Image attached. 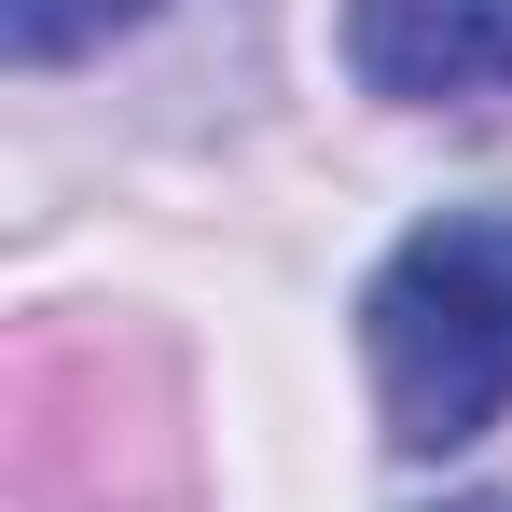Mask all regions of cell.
Segmentation results:
<instances>
[{
  "label": "cell",
  "instance_id": "cell-4",
  "mask_svg": "<svg viewBox=\"0 0 512 512\" xmlns=\"http://www.w3.org/2000/svg\"><path fill=\"white\" fill-rule=\"evenodd\" d=\"M443 512H512V499H443Z\"/></svg>",
  "mask_w": 512,
  "mask_h": 512
},
{
  "label": "cell",
  "instance_id": "cell-3",
  "mask_svg": "<svg viewBox=\"0 0 512 512\" xmlns=\"http://www.w3.org/2000/svg\"><path fill=\"white\" fill-rule=\"evenodd\" d=\"M153 0H0V42L28 56V70H56V56H84V42H111V28H139Z\"/></svg>",
  "mask_w": 512,
  "mask_h": 512
},
{
  "label": "cell",
  "instance_id": "cell-2",
  "mask_svg": "<svg viewBox=\"0 0 512 512\" xmlns=\"http://www.w3.org/2000/svg\"><path fill=\"white\" fill-rule=\"evenodd\" d=\"M346 70L402 111L512 97V0H346Z\"/></svg>",
  "mask_w": 512,
  "mask_h": 512
},
{
  "label": "cell",
  "instance_id": "cell-1",
  "mask_svg": "<svg viewBox=\"0 0 512 512\" xmlns=\"http://www.w3.org/2000/svg\"><path fill=\"white\" fill-rule=\"evenodd\" d=\"M374 402L402 457H457L512 416V208H443L360 291Z\"/></svg>",
  "mask_w": 512,
  "mask_h": 512
}]
</instances>
